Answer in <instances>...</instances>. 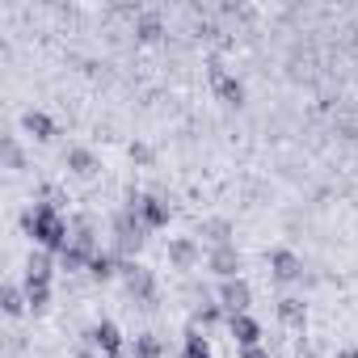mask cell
<instances>
[{
  "instance_id": "30",
  "label": "cell",
  "mask_w": 358,
  "mask_h": 358,
  "mask_svg": "<svg viewBox=\"0 0 358 358\" xmlns=\"http://www.w3.org/2000/svg\"><path fill=\"white\" fill-rule=\"evenodd\" d=\"M337 358H358V350H341V354H337Z\"/></svg>"
},
{
  "instance_id": "18",
  "label": "cell",
  "mask_w": 358,
  "mask_h": 358,
  "mask_svg": "<svg viewBox=\"0 0 358 358\" xmlns=\"http://www.w3.org/2000/svg\"><path fill=\"white\" fill-rule=\"evenodd\" d=\"M182 358H215V354H211V341H207V333H203L199 324H190V329L182 333Z\"/></svg>"
},
{
  "instance_id": "24",
  "label": "cell",
  "mask_w": 358,
  "mask_h": 358,
  "mask_svg": "<svg viewBox=\"0 0 358 358\" xmlns=\"http://www.w3.org/2000/svg\"><path fill=\"white\" fill-rule=\"evenodd\" d=\"M131 358H164V341L156 333H139L131 345Z\"/></svg>"
},
{
  "instance_id": "12",
  "label": "cell",
  "mask_w": 358,
  "mask_h": 358,
  "mask_svg": "<svg viewBox=\"0 0 358 358\" xmlns=\"http://www.w3.org/2000/svg\"><path fill=\"white\" fill-rule=\"evenodd\" d=\"M55 266H59L55 253L30 249V257H26V282H51V278H55Z\"/></svg>"
},
{
  "instance_id": "5",
  "label": "cell",
  "mask_w": 358,
  "mask_h": 358,
  "mask_svg": "<svg viewBox=\"0 0 358 358\" xmlns=\"http://www.w3.org/2000/svg\"><path fill=\"white\" fill-rule=\"evenodd\" d=\"M85 345H93V350L106 354V358H122V354H127L122 329H118L114 320H97V324H89V329H85Z\"/></svg>"
},
{
  "instance_id": "31",
  "label": "cell",
  "mask_w": 358,
  "mask_h": 358,
  "mask_svg": "<svg viewBox=\"0 0 358 358\" xmlns=\"http://www.w3.org/2000/svg\"><path fill=\"white\" fill-rule=\"evenodd\" d=\"M299 358H320V354H316V350H303V354H299Z\"/></svg>"
},
{
  "instance_id": "11",
  "label": "cell",
  "mask_w": 358,
  "mask_h": 358,
  "mask_svg": "<svg viewBox=\"0 0 358 358\" xmlns=\"http://www.w3.org/2000/svg\"><path fill=\"white\" fill-rule=\"evenodd\" d=\"M199 257H203V249H199L194 236H173V241H169V266H173V270H194Z\"/></svg>"
},
{
  "instance_id": "16",
  "label": "cell",
  "mask_w": 358,
  "mask_h": 358,
  "mask_svg": "<svg viewBox=\"0 0 358 358\" xmlns=\"http://www.w3.org/2000/svg\"><path fill=\"white\" fill-rule=\"evenodd\" d=\"M64 164H68V173H76V177H93V173H97V156H93L89 148H80V143L64 152Z\"/></svg>"
},
{
  "instance_id": "9",
  "label": "cell",
  "mask_w": 358,
  "mask_h": 358,
  "mask_svg": "<svg viewBox=\"0 0 358 358\" xmlns=\"http://www.w3.org/2000/svg\"><path fill=\"white\" fill-rule=\"evenodd\" d=\"M228 333H232V341H236L241 350L262 345V320H257L253 312H236V316H228Z\"/></svg>"
},
{
  "instance_id": "20",
  "label": "cell",
  "mask_w": 358,
  "mask_h": 358,
  "mask_svg": "<svg viewBox=\"0 0 358 358\" xmlns=\"http://www.w3.org/2000/svg\"><path fill=\"white\" fill-rule=\"evenodd\" d=\"M220 320L228 324V312H224V303H220V299H203V303L194 308V324H199L203 333H207V329H215Z\"/></svg>"
},
{
  "instance_id": "25",
  "label": "cell",
  "mask_w": 358,
  "mask_h": 358,
  "mask_svg": "<svg viewBox=\"0 0 358 358\" xmlns=\"http://www.w3.org/2000/svg\"><path fill=\"white\" fill-rule=\"evenodd\" d=\"M26 287V299H30V312H47L51 308V282H22Z\"/></svg>"
},
{
  "instance_id": "28",
  "label": "cell",
  "mask_w": 358,
  "mask_h": 358,
  "mask_svg": "<svg viewBox=\"0 0 358 358\" xmlns=\"http://www.w3.org/2000/svg\"><path fill=\"white\" fill-rule=\"evenodd\" d=\"M241 358H274L266 345H253V350H241Z\"/></svg>"
},
{
  "instance_id": "3",
  "label": "cell",
  "mask_w": 358,
  "mask_h": 358,
  "mask_svg": "<svg viewBox=\"0 0 358 358\" xmlns=\"http://www.w3.org/2000/svg\"><path fill=\"white\" fill-rule=\"evenodd\" d=\"M122 287H127V295L139 303V308H156V299H160V287H156V274L148 270V266H139V262H122Z\"/></svg>"
},
{
  "instance_id": "21",
  "label": "cell",
  "mask_w": 358,
  "mask_h": 358,
  "mask_svg": "<svg viewBox=\"0 0 358 358\" xmlns=\"http://www.w3.org/2000/svg\"><path fill=\"white\" fill-rule=\"evenodd\" d=\"M0 308H5V316H22V312H30L26 287H17V282H5V291H0Z\"/></svg>"
},
{
  "instance_id": "17",
  "label": "cell",
  "mask_w": 358,
  "mask_h": 358,
  "mask_svg": "<svg viewBox=\"0 0 358 358\" xmlns=\"http://www.w3.org/2000/svg\"><path fill=\"white\" fill-rule=\"evenodd\" d=\"M72 245H80L85 253H97L101 245H97V224H93V215H76L72 220Z\"/></svg>"
},
{
  "instance_id": "7",
  "label": "cell",
  "mask_w": 358,
  "mask_h": 358,
  "mask_svg": "<svg viewBox=\"0 0 358 358\" xmlns=\"http://www.w3.org/2000/svg\"><path fill=\"white\" fill-rule=\"evenodd\" d=\"M241 266H245V262H241V249H236V245H220V249L207 253V270H211L220 282H224V278H241Z\"/></svg>"
},
{
  "instance_id": "23",
  "label": "cell",
  "mask_w": 358,
  "mask_h": 358,
  "mask_svg": "<svg viewBox=\"0 0 358 358\" xmlns=\"http://www.w3.org/2000/svg\"><path fill=\"white\" fill-rule=\"evenodd\" d=\"M89 262H93V253H85V249L72 245V241H68V249L59 253V270H64V274H80V270H89Z\"/></svg>"
},
{
  "instance_id": "14",
  "label": "cell",
  "mask_w": 358,
  "mask_h": 358,
  "mask_svg": "<svg viewBox=\"0 0 358 358\" xmlns=\"http://www.w3.org/2000/svg\"><path fill=\"white\" fill-rule=\"evenodd\" d=\"M22 131H26L30 139H38V143H51V139H55V118L43 114V110H26V114H22Z\"/></svg>"
},
{
  "instance_id": "22",
  "label": "cell",
  "mask_w": 358,
  "mask_h": 358,
  "mask_svg": "<svg viewBox=\"0 0 358 358\" xmlns=\"http://www.w3.org/2000/svg\"><path fill=\"white\" fill-rule=\"evenodd\" d=\"M135 38H139V43H156V38H164V22H160V13H135Z\"/></svg>"
},
{
  "instance_id": "1",
  "label": "cell",
  "mask_w": 358,
  "mask_h": 358,
  "mask_svg": "<svg viewBox=\"0 0 358 358\" xmlns=\"http://www.w3.org/2000/svg\"><path fill=\"white\" fill-rule=\"evenodd\" d=\"M22 228H26V236L34 241V249H47V253H55V257H59V253L68 249V241H72V220H64L55 203H34V207L22 215Z\"/></svg>"
},
{
  "instance_id": "6",
  "label": "cell",
  "mask_w": 358,
  "mask_h": 358,
  "mask_svg": "<svg viewBox=\"0 0 358 358\" xmlns=\"http://www.w3.org/2000/svg\"><path fill=\"white\" fill-rule=\"evenodd\" d=\"M215 299L224 303L228 316H236V312H249V308H253V287H249L245 278H224V282L215 287Z\"/></svg>"
},
{
  "instance_id": "10",
  "label": "cell",
  "mask_w": 358,
  "mask_h": 358,
  "mask_svg": "<svg viewBox=\"0 0 358 358\" xmlns=\"http://www.w3.org/2000/svg\"><path fill=\"white\" fill-rule=\"evenodd\" d=\"M211 85H215V97H220L224 106H236V110H241V106H245V97H249V93H245V80L228 76L220 64H211Z\"/></svg>"
},
{
  "instance_id": "2",
  "label": "cell",
  "mask_w": 358,
  "mask_h": 358,
  "mask_svg": "<svg viewBox=\"0 0 358 358\" xmlns=\"http://www.w3.org/2000/svg\"><path fill=\"white\" fill-rule=\"evenodd\" d=\"M143 241H148V228H143V220L135 215V211H118L114 220H110V253L118 257V262H135L139 257V249H143Z\"/></svg>"
},
{
  "instance_id": "27",
  "label": "cell",
  "mask_w": 358,
  "mask_h": 358,
  "mask_svg": "<svg viewBox=\"0 0 358 358\" xmlns=\"http://www.w3.org/2000/svg\"><path fill=\"white\" fill-rule=\"evenodd\" d=\"M131 160H135V164H143V169H148V164H152V160H156V152H152V148H148V143H131Z\"/></svg>"
},
{
  "instance_id": "4",
  "label": "cell",
  "mask_w": 358,
  "mask_h": 358,
  "mask_svg": "<svg viewBox=\"0 0 358 358\" xmlns=\"http://www.w3.org/2000/svg\"><path fill=\"white\" fill-rule=\"evenodd\" d=\"M127 211H135L148 232L169 228V220H173V211H169V203L160 194H139V190H127Z\"/></svg>"
},
{
  "instance_id": "19",
  "label": "cell",
  "mask_w": 358,
  "mask_h": 358,
  "mask_svg": "<svg viewBox=\"0 0 358 358\" xmlns=\"http://www.w3.org/2000/svg\"><path fill=\"white\" fill-rule=\"evenodd\" d=\"M199 236H203L211 249L232 245V224H228V220H203V224H199Z\"/></svg>"
},
{
  "instance_id": "8",
  "label": "cell",
  "mask_w": 358,
  "mask_h": 358,
  "mask_svg": "<svg viewBox=\"0 0 358 358\" xmlns=\"http://www.w3.org/2000/svg\"><path fill=\"white\" fill-rule=\"evenodd\" d=\"M266 262H270V278L274 282H299L303 278V257L291 253V249H274Z\"/></svg>"
},
{
  "instance_id": "26",
  "label": "cell",
  "mask_w": 358,
  "mask_h": 358,
  "mask_svg": "<svg viewBox=\"0 0 358 358\" xmlns=\"http://www.w3.org/2000/svg\"><path fill=\"white\" fill-rule=\"evenodd\" d=\"M0 152H5V164L17 173V169H26V152H22V143L13 139V135H5V139H0Z\"/></svg>"
},
{
  "instance_id": "15",
  "label": "cell",
  "mask_w": 358,
  "mask_h": 358,
  "mask_svg": "<svg viewBox=\"0 0 358 358\" xmlns=\"http://www.w3.org/2000/svg\"><path fill=\"white\" fill-rule=\"evenodd\" d=\"M85 274H89V278H93V282H114V278H118V274H122V262H118V257H114V253H110V249H97V253H93V262H89V270H85Z\"/></svg>"
},
{
  "instance_id": "13",
  "label": "cell",
  "mask_w": 358,
  "mask_h": 358,
  "mask_svg": "<svg viewBox=\"0 0 358 358\" xmlns=\"http://www.w3.org/2000/svg\"><path fill=\"white\" fill-rule=\"evenodd\" d=\"M278 320L291 329V333H303L308 329V303L299 295H282L278 299Z\"/></svg>"
},
{
  "instance_id": "29",
  "label": "cell",
  "mask_w": 358,
  "mask_h": 358,
  "mask_svg": "<svg viewBox=\"0 0 358 358\" xmlns=\"http://www.w3.org/2000/svg\"><path fill=\"white\" fill-rule=\"evenodd\" d=\"M76 358H106V354H97L93 345H80V350H76Z\"/></svg>"
}]
</instances>
